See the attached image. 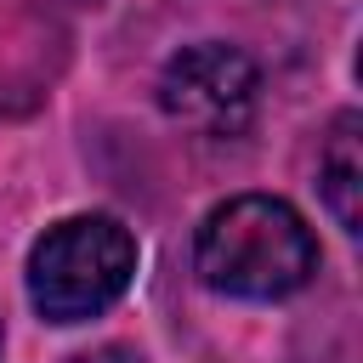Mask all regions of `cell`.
I'll return each instance as SVG.
<instances>
[{"instance_id": "cell-5", "label": "cell", "mask_w": 363, "mask_h": 363, "mask_svg": "<svg viewBox=\"0 0 363 363\" xmlns=\"http://www.w3.org/2000/svg\"><path fill=\"white\" fill-rule=\"evenodd\" d=\"M74 363H136L125 346H96V352H85V357H74Z\"/></svg>"}, {"instance_id": "cell-2", "label": "cell", "mask_w": 363, "mask_h": 363, "mask_svg": "<svg viewBox=\"0 0 363 363\" xmlns=\"http://www.w3.org/2000/svg\"><path fill=\"white\" fill-rule=\"evenodd\" d=\"M136 272V238L113 216H68L28 250V301L45 323H85L108 312Z\"/></svg>"}, {"instance_id": "cell-3", "label": "cell", "mask_w": 363, "mask_h": 363, "mask_svg": "<svg viewBox=\"0 0 363 363\" xmlns=\"http://www.w3.org/2000/svg\"><path fill=\"white\" fill-rule=\"evenodd\" d=\"M255 91H261L255 62L221 40H199L187 51H176L159 79L164 113L199 136H238L255 113Z\"/></svg>"}, {"instance_id": "cell-4", "label": "cell", "mask_w": 363, "mask_h": 363, "mask_svg": "<svg viewBox=\"0 0 363 363\" xmlns=\"http://www.w3.org/2000/svg\"><path fill=\"white\" fill-rule=\"evenodd\" d=\"M357 130L363 119L357 113H340L323 136V153H318V182H323V199L335 210V221L346 233H357V193H363V159H357Z\"/></svg>"}, {"instance_id": "cell-1", "label": "cell", "mask_w": 363, "mask_h": 363, "mask_svg": "<svg viewBox=\"0 0 363 363\" xmlns=\"http://www.w3.org/2000/svg\"><path fill=\"white\" fill-rule=\"evenodd\" d=\"M199 278L238 301H278L295 295L318 272L312 227L272 193H238L216 204L193 244Z\"/></svg>"}]
</instances>
